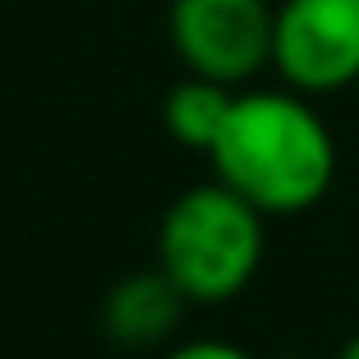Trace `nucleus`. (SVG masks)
<instances>
[{
  "label": "nucleus",
  "instance_id": "1",
  "mask_svg": "<svg viewBox=\"0 0 359 359\" xmlns=\"http://www.w3.org/2000/svg\"><path fill=\"white\" fill-rule=\"evenodd\" d=\"M212 170L263 217H299L337 184V138L295 88L235 93Z\"/></svg>",
  "mask_w": 359,
  "mask_h": 359
},
{
  "label": "nucleus",
  "instance_id": "2",
  "mask_svg": "<svg viewBox=\"0 0 359 359\" xmlns=\"http://www.w3.org/2000/svg\"><path fill=\"white\" fill-rule=\"evenodd\" d=\"M263 212L222 180L194 184L157 226V267L189 295V304L235 299L263 267Z\"/></svg>",
  "mask_w": 359,
  "mask_h": 359
},
{
  "label": "nucleus",
  "instance_id": "3",
  "mask_svg": "<svg viewBox=\"0 0 359 359\" xmlns=\"http://www.w3.org/2000/svg\"><path fill=\"white\" fill-rule=\"evenodd\" d=\"M276 5L267 0H170V46L189 74L249 83L272 65Z\"/></svg>",
  "mask_w": 359,
  "mask_h": 359
},
{
  "label": "nucleus",
  "instance_id": "4",
  "mask_svg": "<svg viewBox=\"0 0 359 359\" xmlns=\"http://www.w3.org/2000/svg\"><path fill=\"white\" fill-rule=\"evenodd\" d=\"M272 69L304 97L359 83V0H281Z\"/></svg>",
  "mask_w": 359,
  "mask_h": 359
},
{
  "label": "nucleus",
  "instance_id": "5",
  "mask_svg": "<svg viewBox=\"0 0 359 359\" xmlns=\"http://www.w3.org/2000/svg\"><path fill=\"white\" fill-rule=\"evenodd\" d=\"M184 304H189V295H184L161 267L129 272L125 281H116L111 295H106L102 327L116 346L152 350V346H166L170 341V332H175L180 318H184Z\"/></svg>",
  "mask_w": 359,
  "mask_h": 359
},
{
  "label": "nucleus",
  "instance_id": "6",
  "mask_svg": "<svg viewBox=\"0 0 359 359\" xmlns=\"http://www.w3.org/2000/svg\"><path fill=\"white\" fill-rule=\"evenodd\" d=\"M231 106H235L231 83H217V79H203V74H184L166 93V102H161V120H166V134L175 138L180 148L212 152V143L226 129Z\"/></svg>",
  "mask_w": 359,
  "mask_h": 359
},
{
  "label": "nucleus",
  "instance_id": "7",
  "mask_svg": "<svg viewBox=\"0 0 359 359\" xmlns=\"http://www.w3.org/2000/svg\"><path fill=\"white\" fill-rule=\"evenodd\" d=\"M161 359H254L244 346H235V341H212V337H203V341H184V346H175V350H166Z\"/></svg>",
  "mask_w": 359,
  "mask_h": 359
},
{
  "label": "nucleus",
  "instance_id": "8",
  "mask_svg": "<svg viewBox=\"0 0 359 359\" xmlns=\"http://www.w3.org/2000/svg\"><path fill=\"white\" fill-rule=\"evenodd\" d=\"M337 359H359V332L346 341V346H341V355H337Z\"/></svg>",
  "mask_w": 359,
  "mask_h": 359
}]
</instances>
